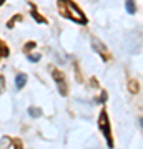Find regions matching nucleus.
<instances>
[{
    "instance_id": "nucleus-1",
    "label": "nucleus",
    "mask_w": 143,
    "mask_h": 149,
    "mask_svg": "<svg viewBox=\"0 0 143 149\" xmlns=\"http://www.w3.org/2000/svg\"><path fill=\"white\" fill-rule=\"evenodd\" d=\"M58 10L65 18H68L75 23H82V25L87 23V17L72 0H58Z\"/></svg>"
},
{
    "instance_id": "nucleus-2",
    "label": "nucleus",
    "mask_w": 143,
    "mask_h": 149,
    "mask_svg": "<svg viewBox=\"0 0 143 149\" xmlns=\"http://www.w3.org/2000/svg\"><path fill=\"white\" fill-rule=\"evenodd\" d=\"M98 126H100V129L103 131V134H105L106 138V143H108V146H113V141H111V131H110V121H108V116H106V111L103 109V111L100 113V119H98Z\"/></svg>"
},
{
    "instance_id": "nucleus-3",
    "label": "nucleus",
    "mask_w": 143,
    "mask_h": 149,
    "mask_svg": "<svg viewBox=\"0 0 143 149\" xmlns=\"http://www.w3.org/2000/svg\"><path fill=\"white\" fill-rule=\"evenodd\" d=\"M52 76H53V80H55V83H57V86H58L60 95H62V96H67V93H68V88H67V83H65L63 73H60L57 68H53V66H52Z\"/></svg>"
},
{
    "instance_id": "nucleus-4",
    "label": "nucleus",
    "mask_w": 143,
    "mask_h": 149,
    "mask_svg": "<svg viewBox=\"0 0 143 149\" xmlns=\"http://www.w3.org/2000/svg\"><path fill=\"white\" fill-rule=\"evenodd\" d=\"M92 47L95 48L98 53H100V56H103V60H110V53H108V50H106L105 45H103V43H100L97 38H92Z\"/></svg>"
},
{
    "instance_id": "nucleus-5",
    "label": "nucleus",
    "mask_w": 143,
    "mask_h": 149,
    "mask_svg": "<svg viewBox=\"0 0 143 149\" xmlns=\"http://www.w3.org/2000/svg\"><path fill=\"white\" fill-rule=\"evenodd\" d=\"M25 83H27V74L25 73H18L17 74V80H15L17 90H22V88L25 86Z\"/></svg>"
},
{
    "instance_id": "nucleus-6",
    "label": "nucleus",
    "mask_w": 143,
    "mask_h": 149,
    "mask_svg": "<svg viewBox=\"0 0 143 149\" xmlns=\"http://www.w3.org/2000/svg\"><path fill=\"white\" fill-rule=\"evenodd\" d=\"M28 114H30L32 118H38V116H42V109L32 106V108H28Z\"/></svg>"
},
{
    "instance_id": "nucleus-7",
    "label": "nucleus",
    "mask_w": 143,
    "mask_h": 149,
    "mask_svg": "<svg viewBox=\"0 0 143 149\" xmlns=\"http://www.w3.org/2000/svg\"><path fill=\"white\" fill-rule=\"evenodd\" d=\"M127 10H128V13H135L137 12V7H135L133 0H127Z\"/></svg>"
},
{
    "instance_id": "nucleus-8",
    "label": "nucleus",
    "mask_w": 143,
    "mask_h": 149,
    "mask_svg": "<svg viewBox=\"0 0 143 149\" xmlns=\"http://www.w3.org/2000/svg\"><path fill=\"white\" fill-rule=\"evenodd\" d=\"M128 88H130V91H132L133 95L138 93V83L137 81H130V83H128Z\"/></svg>"
},
{
    "instance_id": "nucleus-9",
    "label": "nucleus",
    "mask_w": 143,
    "mask_h": 149,
    "mask_svg": "<svg viewBox=\"0 0 143 149\" xmlns=\"http://www.w3.org/2000/svg\"><path fill=\"white\" fill-rule=\"evenodd\" d=\"M8 55V48L5 47V43L0 42V56H7Z\"/></svg>"
},
{
    "instance_id": "nucleus-10",
    "label": "nucleus",
    "mask_w": 143,
    "mask_h": 149,
    "mask_svg": "<svg viewBox=\"0 0 143 149\" xmlns=\"http://www.w3.org/2000/svg\"><path fill=\"white\" fill-rule=\"evenodd\" d=\"M33 18H35V20L38 22V23H47V20H45V18H42V17L38 15L37 12H33Z\"/></svg>"
},
{
    "instance_id": "nucleus-11",
    "label": "nucleus",
    "mask_w": 143,
    "mask_h": 149,
    "mask_svg": "<svg viewBox=\"0 0 143 149\" xmlns=\"http://www.w3.org/2000/svg\"><path fill=\"white\" fill-rule=\"evenodd\" d=\"M4 90H5V78L0 74V95L4 93Z\"/></svg>"
},
{
    "instance_id": "nucleus-12",
    "label": "nucleus",
    "mask_w": 143,
    "mask_h": 149,
    "mask_svg": "<svg viewBox=\"0 0 143 149\" xmlns=\"http://www.w3.org/2000/svg\"><path fill=\"white\" fill-rule=\"evenodd\" d=\"M33 47H35V42H30V43H27V45H25V48H23V50H25V52H30Z\"/></svg>"
},
{
    "instance_id": "nucleus-13",
    "label": "nucleus",
    "mask_w": 143,
    "mask_h": 149,
    "mask_svg": "<svg viewBox=\"0 0 143 149\" xmlns=\"http://www.w3.org/2000/svg\"><path fill=\"white\" fill-rule=\"evenodd\" d=\"M28 60L30 61H38L40 60V55H28Z\"/></svg>"
},
{
    "instance_id": "nucleus-14",
    "label": "nucleus",
    "mask_w": 143,
    "mask_h": 149,
    "mask_svg": "<svg viewBox=\"0 0 143 149\" xmlns=\"http://www.w3.org/2000/svg\"><path fill=\"white\" fill-rule=\"evenodd\" d=\"M4 2H5V0H0V5H2V3H4Z\"/></svg>"
},
{
    "instance_id": "nucleus-15",
    "label": "nucleus",
    "mask_w": 143,
    "mask_h": 149,
    "mask_svg": "<svg viewBox=\"0 0 143 149\" xmlns=\"http://www.w3.org/2000/svg\"><path fill=\"white\" fill-rule=\"evenodd\" d=\"M140 124H142V128H143V119H142V121H140Z\"/></svg>"
}]
</instances>
